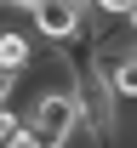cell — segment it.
<instances>
[{"instance_id":"obj_1","label":"cell","mask_w":137,"mask_h":148,"mask_svg":"<svg viewBox=\"0 0 137 148\" xmlns=\"http://www.w3.org/2000/svg\"><path fill=\"white\" fill-rule=\"evenodd\" d=\"M86 108H80L74 91H40L34 108H29V131H34L40 148H69V137L80 131Z\"/></svg>"},{"instance_id":"obj_7","label":"cell","mask_w":137,"mask_h":148,"mask_svg":"<svg viewBox=\"0 0 137 148\" xmlns=\"http://www.w3.org/2000/svg\"><path fill=\"white\" fill-rule=\"evenodd\" d=\"M6 148H40V143H34V131H29V120H23V131H17V137H12Z\"/></svg>"},{"instance_id":"obj_2","label":"cell","mask_w":137,"mask_h":148,"mask_svg":"<svg viewBox=\"0 0 137 148\" xmlns=\"http://www.w3.org/2000/svg\"><path fill=\"white\" fill-rule=\"evenodd\" d=\"M29 23H34L40 46H74L86 29V0H40L29 12Z\"/></svg>"},{"instance_id":"obj_4","label":"cell","mask_w":137,"mask_h":148,"mask_svg":"<svg viewBox=\"0 0 137 148\" xmlns=\"http://www.w3.org/2000/svg\"><path fill=\"white\" fill-rule=\"evenodd\" d=\"M23 120H29V114H17V108H12V103L0 108V148H6V143H12V137H17V131H23Z\"/></svg>"},{"instance_id":"obj_8","label":"cell","mask_w":137,"mask_h":148,"mask_svg":"<svg viewBox=\"0 0 137 148\" xmlns=\"http://www.w3.org/2000/svg\"><path fill=\"white\" fill-rule=\"evenodd\" d=\"M6 6H17V12H34V6H40V0H6Z\"/></svg>"},{"instance_id":"obj_6","label":"cell","mask_w":137,"mask_h":148,"mask_svg":"<svg viewBox=\"0 0 137 148\" xmlns=\"http://www.w3.org/2000/svg\"><path fill=\"white\" fill-rule=\"evenodd\" d=\"M17 80H23V74H6V69H0V108L12 103V91H17Z\"/></svg>"},{"instance_id":"obj_5","label":"cell","mask_w":137,"mask_h":148,"mask_svg":"<svg viewBox=\"0 0 137 148\" xmlns=\"http://www.w3.org/2000/svg\"><path fill=\"white\" fill-rule=\"evenodd\" d=\"M92 6H97L103 17H131L137 12V0H92Z\"/></svg>"},{"instance_id":"obj_10","label":"cell","mask_w":137,"mask_h":148,"mask_svg":"<svg viewBox=\"0 0 137 148\" xmlns=\"http://www.w3.org/2000/svg\"><path fill=\"white\" fill-rule=\"evenodd\" d=\"M0 6H6V0H0Z\"/></svg>"},{"instance_id":"obj_3","label":"cell","mask_w":137,"mask_h":148,"mask_svg":"<svg viewBox=\"0 0 137 148\" xmlns=\"http://www.w3.org/2000/svg\"><path fill=\"white\" fill-rule=\"evenodd\" d=\"M40 34H23V29H0V69L6 74H29L34 69V57H40V46H34Z\"/></svg>"},{"instance_id":"obj_9","label":"cell","mask_w":137,"mask_h":148,"mask_svg":"<svg viewBox=\"0 0 137 148\" xmlns=\"http://www.w3.org/2000/svg\"><path fill=\"white\" fill-rule=\"evenodd\" d=\"M126 23H131V34H137V12H131V17H126Z\"/></svg>"}]
</instances>
